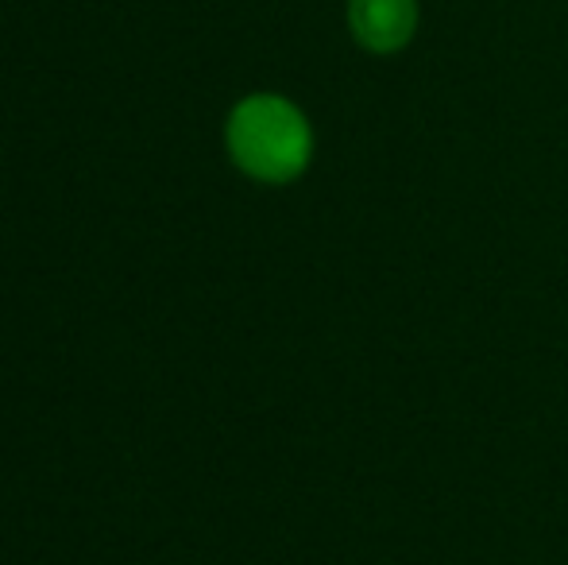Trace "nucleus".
<instances>
[{"instance_id": "obj_1", "label": "nucleus", "mask_w": 568, "mask_h": 565, "mask_svg": "<svg viewBox=\"0 0 568 565\" xmlns=\"http://www.w3.org/2000/svg\"><path fill=\"white\" fill-rule=\"evenodd\" d=\"M229 159L263 186H286L302 179L314 159L310 117L283 93H247L225 121Z\"/></svg>"}, {"instance_id": "obj_2", "label": "nucleus", "mask_w": 568, "mask_h": 565, "mask_svg": "<svg viewBox=\"0 0 568 565\" xmlns=\"http://www.w3.org/2000/svg\"><path fill=\"white\" fill-rule=\"evenodd\" d=\"M348 16V31L356 39V47H364L367 54H398L410 47V39L418 36V0H348L344 8Z\"/></svg>"}]
</instances>
